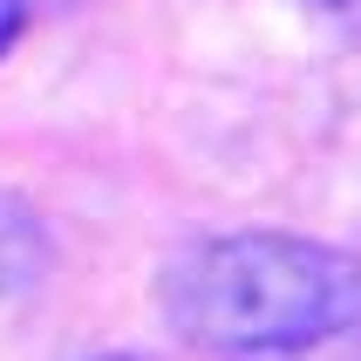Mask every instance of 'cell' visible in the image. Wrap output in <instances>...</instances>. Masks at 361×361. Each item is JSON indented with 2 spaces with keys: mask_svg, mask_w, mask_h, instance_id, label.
<instances>
[{
  "mask_svg": "<svg viewBox=\"0 0 361 361\" xmlns=\"http://www.w3.org/2000/svg\"><path fill=\"white\" fill-rule=\"evenodd\" d=\"M164 314L204 355H300L361 327V259L300 232H225L171 259Z\"/></svg>",
  "mask_w": 361,
  "mask_h": 361,
  "instance_id": "obj_1",
  "label": "cell"
},
{
  "mask_svg": "<svg viewBox=\"0 0 361 361\" xmlns=\"http://www.w3.org/2000/svg\"><path fill=\"white\" fill-rule=\"evenodd\" d=\"M109 361H123V355H109Z\"/></svg>",
  "mask_w": 361,
  "mask_h": 361,
  "instance_id": "obj_3",
  "label": "cell"
},
{
  "mask_svg": "<svg viewBox=\"0 0 361 361\" xmlns=\"http://www.w3.org/2000/svg\"><path fill=\"white\" fill-rule=\"evenodd\" d=\"M20 27H27V0H0V55L20 41Z\"/></svg>",
  "mask_w": 361,
  "mask_h": 361,
  "instance_id": "obj_2",
  "label": "cell"
}]
</instances>
